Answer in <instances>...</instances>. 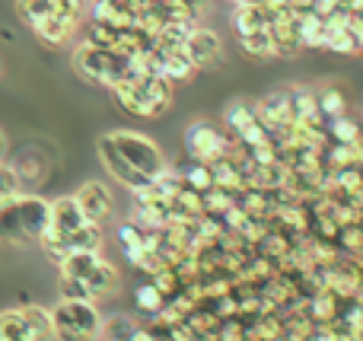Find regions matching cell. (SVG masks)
Listing matches in <instances>:
<instances>
[{"label": "cell", "mask_w": 363, "mask_h": 341, "mask_svg": "<svg viewBox=\"0 0 363 341\" xmlns=\"http://www.w3.org/2000/svg\"><path fill=\"white\" fill-rule=\"evenodd\" d=\"M77 204L83 208V214H86V220L93 223H106L108 217H112L115 211V198H112V189H108L106 182H83L80 189H77Z\"/></svg>", "instance_id": "cell-7"}, {"label": "cell", "mask_w": 363, "mask_h": 341, "mask_svg": "<svg viewBox=\"0 0 363 341\" xmlns=\"http://www.w3.org/2000/svg\"><path fill=\"white\" fill-rule=\"evenodd\" d=\"M360 341H363V335H360Z\"/></svg>", "instance_id": "cell-31"}, {"label": "cell", "mask_w": 363, "mask_h": 341, "mask_svg": "<svg viewBox=\"0 0 363 341\" xmlns=\"http://www.w3.org/2000/svg\"><path fill=\"white\" fill-rule=\"evenodd\" d=\"M4 147H6V140H4V131H0V157H4Z\"/></svg>", "instance_id": "cell-29"}, {"label": "cell", "mask_w": 363, "mask_h": 341, "mask_svg": "<svg viewBox=\"0 0 363 341\" xmlns=\"http://www.w3.org/2000/svg\"><path fill=\"white\" fill-rule=\"evenodd\" d=\"M74 70L89 83H102V86H115L125 80L131 70V57H125L115 48H102V45L83 42L74 48Z\"/></svg>", "instance_id": "cell-4"}, {"label": "cell", "mask_w": 363, "mask_h": 341, "mask_svg": "<svg viewBox=\"0 0 363 341\" xmlns=\"http://www.w3.org/2000/svg\"><path fill=\"white\" fill-rule=\"evenodd\" d=\"M19 191H23V176H19V169L0 160V201H10Z\"/></svg>", "instance_id": "cell-23"}, {"label": "cell", "mask_w": 363, "mask_h": 341, "mask_svg": "<svg viewBox=\"0 0 363 341\" xmlns=\"http://www.w3.org/2000/svg\"><path fill=\"white\" fill-rule=\"evenodd\" d=\"M345 108H347V102H345V96H341L338 89H335V86L322 89V96H319V115H325V118L332 121V118H341V115H345Z\"/></svg>", "instance_id": "cell-26"}, {"label": "cell", "mask_w": 363, "mask_h": 341, "mask_svg": "<svg viewBox=\"0 0 363 341\" xmlns=\"http://www.w3.org/2000/svg\"><path fill=\"white\" fill-rule=\"evenodd\" d=\"M220 51H223V45H220L217 32L194 26V32L188 35V42H185V55L191 57L194 67H211V64L220 57Z\"/></svg>", "instance_id": "cell-8"}, {"label": "cell", "mask_w": 363, "mask_h": 341, "mask_svg": "<svg viewBox=\"0 0 363 341\" xmlns=\"http://www.w3.org/2000/svg\"><path fill=\"white\" fill-rule=\"evenodd\" d=\"M268 23H271V13L264 4H242L239 0L236 10H233V29H236V35H249L255 29H264Z\"/></svg>", "instance_id": "cell-10"}, {"label": "cell", "mask_w": 363, "mask_h": 341, "mask_svg": "<svg viewBox=\"0 0 363 341\" xmlns=\"http://www.w3.org/2000/svg\"><path fill=\"white\" fill-rule=\"evenodd\" d=\"M108 89L125 112L140 115V118H157L172 102V80H166L163 74H138L134 61L125 80H118Z\"/></svg>", "instance_id": "cell-2"}, {"label": "cell", "mask_w": 363, "mask_h": 341, "mask_svg": "<svg viewBox=\"0 0 363 341\" xmlns=\"http://www.w3.org/2000/svg\"><path fill=\"white\" fill-rule=\"evenodd\" d=\"M134 300H138V310H144V313H150V316H157L160 310L166 306V297L160 294V287L153 284H140L138 291H134Z\"/></svg>", "instance_id": "cell-22"}, {"label": "cell", "mask_w": 363, "mask_h": 341, "mask_svg": "<svg viewBox=\"0 0 363 341\" xmlns=\"http://www.w3.org/2000/svg\"><path fill=\"white\" fill-rule=\"evenodd\" d=\"M236 138L252 150V147H258V144H264V140H271V131H268V125H264V121H258V118H255L252 125H245L242 131L236 134Z\"/></svg>", "instance_id": "cell-27"}, {"label": "cell", "mask_w": 363, "mask_h": 341, "mask_svg": "<svg viewBox=\"0 0 363 341\" xmlns=\"http://www.w3.org/2000/svg\"><path fill=\"white\" fill-rule=\"evenodd\" d=\"M185 147L194 160H201V163H211V160L230 153V140H226V134L217 131L211 121H194V125L185 131Z\"/></svg>", "instance_id": "cell-6"}, {"label": "cell", "mask_w": 363, "mask_h": 341, "mask_svg": "<svg viewBox=\"0 0 363 341\" xmlns=\"http://www.w3.org/2000/svg\"><path fill=\"white\" fill-rule=\"evenodd\" d=\"M258 121L268 125V131H290L294 118H290V99L287 93H271L258 102Z\"/></svg>", "instance_id": "cell-9"}, {"label": "cell", "mask_w": 363, "mask_h": 341, "mask_svg": "<svg viewBox=\"0 0 363 341\" xmlns=\"http://www.w3.org/2000/svg\"><path fill=\"white\" fill-rule=\"evenodd\" d=\"M255 118H258L255 106H249V102H233V106L226 108V115H223V125L230 128L233 134H239L245 125H252Z\"/></svg>", "instance_id": "cell-21"}, {"label": "cell", "mask_w": 363, "mask_h": 341, "mask_svg": "<svg viewBox=\"0 0 363 341\" xmlns=\"http://www.w3.org/2000/svg\"><path fill=\"white\" fill-rule=\"evenodd\" d=\"M134 332H138L134 319H128V316H112L108 323H102L99 341H131Z\"/></svg>", "instance_id": "cell-20"}, {"label": "cell", "mask_w": 363, "mask_h": 341, "mask_svg": "<svg viewBox=\"0 0 363 341\" xmlns=\"http://www.w3.org/2000/svg\"><path fill=\"white\" fill-rule=\"evenodd\" d=\"M61 300H93V294L86 291V284H83V281L61 278Z\"/></svg>", "instance_id": "cell-28"}, {"label": "cell", "mask_w": 363, "mask_h": 341, "mask_svg": "<svg viewBox=\"0 0 363 341\" xmlns=\"http://www.w3.org/2000/svg\"><path fill=\"white\" fill-rule=\"evenodd\" d=\"M86 284V291L93 294V300H99V297H106V294H112L115 287H118V268L115 265H108L106 259L99 262V265L89 272V278L83 281Z\"/></svg>", "instance_id": "cell-13"}, {"label": "cell", "mask_w": 363, "mask_h": 341, "mask_svg": "<svg viewBox=\"0 0 363 341\" xmlns=\"http://www.w3.org/2000/svg\"><path fill=\"white\" fill-rule=\"evenodd\" d=\"M328 134H332L335 144H357L360 125L354 118H347V115H341V118H332V125H328Z\"/></svg>", "instance_id": "cell-24"}, {"label": "cell", "mask_w": 363, "mask_h": 341, "mask_svg": "<svg viewBox=\"0 0 363 341\" xmlns=\"http://www.w3.org/2000/svg\"><path fill=\"white\" fill-rule=\"evenodd\" d=\"M182 182L191 185V189H198V191H207V189H213V172H211V166L207 163L194 160V163L182 172Z\"/></svg>", "instance_id": "cell-25"}, {"label": "cell", "mask_w": 363, "mask_h": 341, "mask_svg": "<svg viewBox=\"0 0 363 341\" xmlns=\"http://www.w3.org/2000/svg\"><path fill=\"white\" fill-rule=\"evenodd\" d=\"M51 201L19 191L10 201H0V242H35L48 227Z\"/></svg>", "instance_id": "cell-3"}, {"label": "cell", "mask_w": 363, "mask_h": 341, "mask_svg": "<svg viewBox=\"0 0 363 341\" xmlns=\"http://www.w3.org/2000/svg\"><path fill=\"white\" fill-rule=\"evenodd\" d=\"M102 316L96 300H61L51 310V332L57 341H93L99 338Z\"/></svg>", "instance_id": "cell-5"}, {"label": "cell", "mask_w": 363, "mask_h": 341, "mask_svg": "<svg viewBox=\"0 0 363 341\" xmlns=\"http://www.w3.org/2000/svg\"><path fill=\"white\" fill-rule=\"evenodd\" d=\"M16 13L23 16V23L29 29H35L42 19H48L55 13V0H16Z\"/></svg>", "instance_id": "cell-17"}, {"label": "cell", "mask_w": 363, "mask_h": 341, "mask_svg": "<svg viewBox=\"0 0 363 341\" xmlns=\"http://www.w3.org/2000/svg\"><path fill=\"white\" fill-rule=\"evenodd\" d=\"M99 160L115 182L140 191L166 169V157L150 138L138 131H108L99 138Z\"/></svg>", "instance_id": "cell-1"}, {"label": "cell", "mask_w": 363, "mask_h": 341, "mask_svg": "<svg viewBox=\"0 0 363 341\" xmlns=\"http://www.w3.org/2000/svg\"><path fill=\"white\" fill-rule=\"evenodd\" d=\"M23 313H26V319H29L32 338L35 341L55 338V332H51V310H45V306H23Z\"/></svg>", "instance_id": "cell-19"}, {"label": "cell", "mask_w": 363, "mask_h": 341, "mask_svg": "<svg viewBox=\"0 0 363 341\" xmlns=\"http://www.w3.org/2000/svg\"><path fill=\"white\" fill-rule=\"evenodd\" d=\"M239 45H242L252 57H271L274 55V38H271L268 26H264V29L249 32V35H239Z\"/></svg>", "instance_id": "cell-18"}, {"label": "cell", "mask_w": 363, "mask_h": 341, "mask_svg": "<svg viewBox=\"0 0 363 341\" xmlns=\"http://www.w3.org/2000/svg\"><path fill=\"white\" fill-rule=\"evenodd\" d=\"M0 341H35L29 329V319L23 310L0 313Z\"/></svg>", "instance_id": "cell-15"}, {"label": "cell", "mask_w": 363, "mask_h": 341, "mask_svg": "<svg viewBox=\"0 0 363 341\" xmlns=\"http://www.w3.org/2000/svg\"><path fill=\"white\" fill-rule=\"evenodd\" d=\"M102 262L99 252H70L64 262H57V268H61V278H74V281H86L89 272H93L96 265Z\"/></svg>", "instance_id": "cell-14"}, {"label": "cell", "mask_w": 363, "mask_h": 341, "mask_svg": "<svg viewBox=\"0 0 363 341\" xmlns=\"http://www.w3.org/2000/svg\"><path fill=\"white\" fill-rule=\"evenodd\" d=\"M287 99H290V118H294V125L319 121V99H315V93H309L306 86L290 89Z\"/></svg>", "instance_id": "cell-12"}, {"label": "cell", "mask_w": 363, "mask_h": 341, "mask_svg": "<svg viewBox=\"0 0 363 341\" xmlns=\"http://www.w3.org/2000/svg\"><path fill=\"white\" fill-rule=\"evenodd\" d=\"M163 55V51H160ZM194 74V64H191V57L185 55V48H179V51H166L163 55V77L166 80H188V77Z\"/></svg>", "instance_id": "cell-16"}, {"label": "cell", "mask_w": 363, "mask_h": 341, "mask_svg": "<svg viewBox=\"0 0 363 341\" xmlns=\"http://www.w3.org/2000/svg\"><path fill=\"white\" fill-rule=\"evenodd\" d=\"M32 32H35V35L42 38V42H48V45H67V42H70V35L77 32V23L64 19L61 13L55 10L48 19H42V23H38Z\"/></svg>", "instance_id": "cell-11"}, {"label": "cell", "mask_w": 363, "mask_h": 341, "mask_svg": "<svg viewBox=\"0 0 363 341\" xmlns=\"http://www.w3.org/2000/svg\"><path fill=\"white\" fill-rule=\"evenodd\" d=\"M360 51H363V42H360Z\"/></svg>", "instance_id": "cell-30"}]
</instances>
